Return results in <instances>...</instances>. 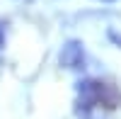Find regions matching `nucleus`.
Masks as SVG:
<instances>
[{
  "label": "nucleus",
  "mask_w": 121,
  "mask_h": 119,
  "mask_svg": "<svg viewBox=\"0 0 121 119\" xmlns=\"http://www.w3.org/2000/svg\"><path fill=\"white\" fill-rule=\"evenodd\" d=\"M78 100H75V114L80 119H95L97 112H102V107H114L121 102V97L116 90H112L107 83L95 80V78H85L75 85Z\"/></svg>",
  "instance_id": "obj_1"
},
{
  "label": "nucleus",
  "mask_w": 121,
  "mask_h": 119,
  "mask_svg": "<svg viewBox=\"0 0 121 119\" xmlns=\"http://www.w3.org/2000/svg\"><path fill=\"white\" fill-rule=\"evenodd\" d=\"M58 63L68 71H80L85 66V46L78 39H68L58 54Z\"/></svg>",
  "instance_id": "obj_2"
},
{
  "label": "nucleus",
  "mask_w": 121,
  "mask_h": 119,
  "mask_svg": "<svg viewBox=\"0 0 121 119\" xmlns=\"http://www.w3.org/2000/svg\"><path fill=\"white\" fill-rule=\"evenodd\" d=\"M3 34H5V24L0 22V46H3Z\"/></svg>",
  "instance_id": "obj_3"
},
{
  "label": "nucleus",
  "mask_w": 121,
  "mask_h": 119,
  "mask_svg": "<svg viewBox=\"0 0 121 119\" xmlns=\"http://www.w3.org/2000/svg\"><path fill=\"white\" fill-rule=\"evenodd\" d=\"M102 3H114V0H102Z\"/></svg>",
  "instance_id": "obj_4"
}]
</instances>
